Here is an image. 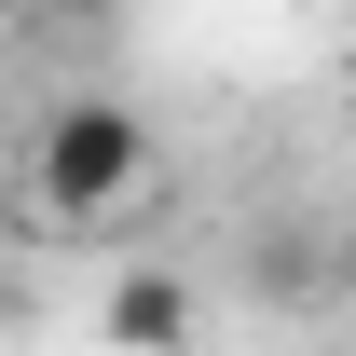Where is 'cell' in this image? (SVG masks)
Here are the masks:
<instances>
[{"instance_id": "obj_4", "label": "cell", "mask_w": 356, "mask_h": 356, "mask_svg": "<svg viewBox=\"0 0 356 356\" xmlns=\"http://www.w3.org/2000/svg\"><path fill=\"white\" fill-rule=\"evenodd\" d=\"M329 288H343V302H356V233H343V261H329Z\"/></svg>"}, {"instance_id": "obj_3", "label": "cell", "mask_w": 356, "mask_h": 356, "mask_svg": "<svg viewBox=\"0 0 356 356\" xmlns=\"http://www.w3.org/2000/svg\"><path fill=\"white\" fill-rule=\"evenodd\" d=\"M42 28H83L96 42V28H124V0H42Z\"/></svg>"}, {"instance_id": "obj_5", "label": "cell", "mask_w": 356, "mask_h": 356, "mask_svg": "<svg viewBox=\"0 0 356 356\" xmlns=\"http://www.w3.org/2000/svg\"><path fill=\"white\" fill-rule=\"evenodd\" d=\"M0 28H42V0H0Z\"/></svg>"}, {"instance_id": "obj_1", "label": "cell", "mask_w": 356, "mask_h": 356, "mask_svg": "<svg viewBox=\"0 0 356 356\" xmlns=\"http://www.w3.org/2000/svg\"><path fill=\"white\" fill-rule=\"evenodd\" d=\"M28 192H42V220H110L151 192V124H137V96H55L42 124H28Z\"/></svg>"}, {"instance_id": "obj_2", "label": "cell", "mask_w": 356, "mask_h": 356, "mask_svg": "<svg viewBox=\"0 0 356 356\" xmlns=\"http://www.w3.org/2000/svg\"><path fill=\"white\" fill-rule=\"evenodd\" d=\"M110 356H192L206 343V302H192V274H165V261H137L124 288H110Z\"/></svg>"}]
</instances>
